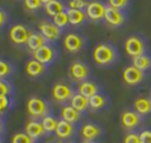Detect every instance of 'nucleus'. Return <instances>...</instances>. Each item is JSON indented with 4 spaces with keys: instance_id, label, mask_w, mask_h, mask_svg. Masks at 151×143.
<instances>
[{
    "instance_id": "obj_38",
    "label": "nucleus",
    "mask_w": 151,
    "mask_h": 143,
    "mask_svg": "<svg viewBox=\"0 0 151 143\" xmlns=\"http://www.w3.org/2000/svg\"><path fill=\"white\" fill-rule=\"evenodd\" d=\"M5 21H6V15L2 10L0 9V27L5 24Z\"/></svg>"
},
{
    "instance_id": "obj_37",
    "label": "nucleus",
    "mask_w": 151,
    "mask_h": 143,
    "mask_svg": "<svg viewBox=\"0 0 151 143\" xmlns=\"http://www.w3.org/2000/svg\"><path fill=\"white\" fill-rule=\"evenodd\" d=\"M8 103H9V101L7 98V96H0V114L7 109Z\"/></svg>"
},
{
    "instance_id": "obj_16",
    "label": "nucleus",
    "mask_w": 151,
    "mask_h": 143,
    "mask_svg": "<svg viewBox=\"0 0 151 143\" xmlns=\"http://www.w3.org/2000/svg\"><path fill=\"white\" fill-rule=\"evenodd\" d=\"M134 111L139 115H147L151 112V100L148 97H138L133 103Z\"/></svg>"
},
{
    "instance_id": "obj_6",
    "label": "nucleus",
    "mask_w": 151,
    "mask_h": 143,
    "mask_svg": "<svg viewBox=\"0 0 151 143\" xmlns=\"http://www.w3.org/2000/svg\"><path fill=\"white\" fill-rule=\"evenodd\" d=\"M104 18L110 26H113V27H118L120 25H122L124 21V16L122 15V12L111 6L106 7Z\"/></svg>"
},
{
    "instance_id": "obj_28",
    "label": "nucleus",
    "mask_w": 151,
    "mask_h": 143,
    "mask_svg": "<svg viewBox=\"0 0 151 143\" xmlns=\"http://www.w3.org/2000/svg\"><path fill=\"white\" fill-rule=\"evenodd\" d=\"M69 23V18H68V14L67 12H60L57 16L53 17V24L56 25L58 28H62V27H66Z\"/></svg>"
},
{
    "instance_id": "obj_2",
    "label": "nucleus",
    "mask_w": 151,
    "mask_h": 143,
    "mask_svg": "<svg viewBox=\"0 0 151 143\" xmlns=\"http://www.w3.org/2000/svg\"><path fill=\"white\" fill-rule=\"evenodd\" d=\"M124 50L132 58L145 54V43L137 36H130L124 43Z\"/></svg>"
},
{
    "instance_id": "obj_41",
    "label": "nucleus",
    "mask_w": 151,
    "mask_h": 143,
    "mask_svg": "<svg viewBox=\"0 0 151 143\" xmlns=\"http://www.w3.org/2000/svg\"><path fill=\"white\" fill-rule=\"evenodd\" d=\"M85 143H94V142H93V141H86Z\"/></svg>"
},
{
    "instance_id": "obj_5",
    "label": "nucleus",
    "mask_w": 151,
    "mask_h": 143,
    "mask_svg": "<svg viewBox=\"0 0 151 143\" xmlns=\"http://www.w3.org/2000/svg\"><path fill=\"white\" fill-rule=\"evenodd\" d=\"M143 72L138 69L137 67L129 66L124 68L122 72V78L123 82L128 85H137L139 83H141L143 80Z\"/></svg>"
},
{
    "instance_id": "obj_14",
    "label": "nucleus",
    "mask_w": 151,
    "mask_h": 143,
    "mask_svg": "<svg viewBox=\"0 0 151 143\" xmlns=\"http://www.w3.org/2000/svg\"><path fill=\"white\" fill-rule=\"evenodd\" d=\"M80 133L86 141H92L101 134V129L93 123H87L81 128Z\"/></svg>"
},
{
    "instance_id": "obj_22",
    "label": "nucleus",
    "mask_w": 151,
    "mask_h": 143,
    "mask_svg": "<svg viewBox=\"0 0 151 143\" xmlns=\"http://www.w3.org/2000/svg\"><path fill=\"white\" fill-rule=\"evenodd\" d=\"M79 94L90 98L93 95L98 94V86L91 82H82L79 85Z\"/></svg>"
},
{
    "instance_id": "obj_7",
    "label": "nucleus",
    "mask_w": 151,
    "mask_h": 143,
    "mask_svg": "<svg viewBox=\"0 0 151 143\" xmlns=\"http://www.w3.org/2000/svg\"><path fill=\"white\" fill-rule=\"evenodd\" d=\"M141 117L137 112H132V111H126L121 114L120 122L121 125L126 130H133L136 129L138 125L140 124Z\"/></svg>"
},
{
    "instance_id": "obj_31",
    "label": "nucleus",
    "mask_w": 151,
    "mask_h": 143,
    "mask_svg": "<svg viewBox=\"0 0 151 143\" xmlns=\"http://www.w3.org/2000/svg\"><path fill=\"white\" fill-rule=\"evenodd\" d=\"M87 2L85 0H70L69 1V7L70 9H79L81 10L82 8H87Z\"/></svg>"
},
{
    "instance_id": "obj_13",
    "label": "nucleus",
    "mask_w": 151,
    "mask_h": 143,
    "mask_svg": "<svg viewBox=\"0 0 151 143\" xmlns=\"http://www.w3.org/2000/svg\"><path fill=\"white\" fill-rule=\"evenodd\" d=\"M55 57V52L51 47H49L47 45H43L42 47L37 49L36 52H33V59H36L41 64H48L50 63Z\"/></svg>"
},
{
    "instance_id": "obj_11",
    "label": "nucleus",
    "mask_w": 151,
    "mask_h": 143,
    "mask_svg": "<svg viewBox=\"0 0 151 143\" xmlns=\"http://www.w3.org/2000/svg\"><path fill=\"white\" fill-rule=\"evenodd\" d=\"M39 30L46 39L49 40H56L60 37V28H58L55 24L50 23H41L39 25Z\"/></svg>"
},
{
    "instance_id": "obj_4",
    "label": "nucleus",
    "mask_w": 151,
    "mask_h": 143,
    "mask_svg": "<svg viewBox=\"0 0 151 143\" xmlns=\"http://www.w3.org/2000/svg\"><path fill=\"white\" fill-rule=\"evenodd\" d=\"M29 35H30V33L22 25H14L10 28L9 31V37L11 39V42L14 44H17V45L27 44Z\"/></svg>"
},
{
    "instance_id": "obj_15",
    "label": "nucleus",
    "mask_w": 151,
    "mask_h": 143,
    "mask_svg": "<svg viewBox=\"0 0 151 143\" xmlns=\"http://www.w3.org/2000/svg\"><path fill=\"white\" fill-rule=\"evenodd\" d=\"M73 131H75V129H73L72 124L65 121V120H61V121H58V125H57V129L55 132H56L58 138L68 139L73 134Z\"/></svg>"
},
{
    "instance_id": "obj_39",
    "label": "nucleus",
    "mask_w": 151,
    "mask_h": 143,
    "mask_svg": "<svg viewBox=\"0 0 151 143\" xmlns=\"http://www.w3.org/2000/svg\"><path fill=\"white\" fill-rule=\"evenodd\" d=\"M41 1H42V4H46V5H47V4H49L52 0H41Z\"/></svg>"
},
{
    "instance_id": "obj_24",
    "label": "nucleus",
    "mask_w": 151,
    "mask_h": 143,
    "mask_svg": "<svg viewBox=\"0 0 151 143\" xmlns=\"http://www.w3.org/2000/svg\"><path fill=\"white\" fill-rule=\"evenodd\" d=\"M132 64L133 66L137 67L138 69L140 71H146L148 69L151 65V59L147 55H140V56H137V57H133L132 58Z\"/></svg>"
},
{
    "instance_id": "obj_17",
    "label": "nucleus",
    "mask_w": 151,
    "mask_h": 143,
    "mask_svg": "<svg viewBox=\"0 0 151 143\" xmlns=\"http://www.w3.org/2000/svg\"><path fill=\"white\" fill-rule=\"evenodd\" d=\"M26 133L28 134L30 138L37 139L40 138L45 133V129L42 126V123H39L37 121H30L26 125Z\"/></svg>"
},
{
    "instance_id": "obj_26",
    "label": "nucleus",
    "mask_w": 151,
    "mask_h": 143,
    "mask_svg": "<svg viewBox=\"0 0 151 143\" xmlns=\"http://www.w3.org/2000/svg\"><path fill=\"white\" fill-rule=\"evenodd\" d=\"M106 104V98L100 94H96L89 98V106L93 110H99Z\"/></svg>"
},
{
    "instance_id": "obj_42",
    "label": "nucleus",
    "mask_w": 151,
    "mask_h": 143,
    "mask_svg": "<svg viewBox=\"0 0 151 143\" xmlns=\"http://www.w3.org/2000/svg\"><path fill=\"white\" fill-rule=\"evenodd\" d=\"M1 128H2V123L0 122V130H1Z\"/></svg>"
},
{
    "instance_id": "obj_30",
    "label": "nucleus",
    "mask_w": 151,
    "mask_h": 143,
    "mask_svg": "<svg viewBox=\"0 0 151 143\" xmlns=\"http://www.w3.org/2000/svg\"><path fill=\"white\" fill-rule=\"evenodd\" d=\"M42 5L41 0H24V6L29 10H36Z\"/></svg>"
},
{
    "instance_id": "obj_1",
    "label": "nucleus",
    "mask_w": 151,
    "mask_h": 143,
    "mask_svg": "<svg viewBox=\"0 0 151 143\" xmlns=\"http://www.w3.org/2000/svg\"><path fill=\"white\" fill-rule=\"evenodd\" d=\"M92 56H93V61L98 65L104 66L114 62V59L117 57V53L114 50V48L108 44H99L94 47Z\"/></svg>"
},
{
    "instance_id": "obj_10",
    "label": "nucleus",
    "mask_w": 151,
    "mask_h": 143,
    "mask_svg": "<svg viewBox=\"0 0 151 143\" xmlns=\"http://www.w3.org/2000/svg\"><path fill=\"white\" fill-rule=\"evenodd\" d=\"M82 45H83V40L77 34H68L63 39V46L70 53H76L80 50Z\"/></svg>"
},
{
    "instance_id": "obj_19",
    "label": "nucleus",
    "mask_w": 151,
    "mask_h": 143,
    "mask_svg": "<svg viewBox=\"0 0 151 143\" xmlns=\"http://www.w3.org/2000/svg\"><path fill=\"white\" fill-rule=\"evenodd\" d=\"M71 106L78 112H83L89 106V98H87L81 94H76L71 98Z\"/></svg>"
},
{
    "instance_id": "obj_34",
    "label": "nucleus",
    "mask_w": 151,
    "mask_h": 143,
    "mask_svg": "<svg viewBox=\"0 0 151 143\" xmlns=\"http://www.w3.org/2000/svg\"><path fill=\"white\" fill-rule=\"evenodd\" d=\"M109 1V5L116 8V9H122L124 8L128 4V0H108Z\"/></svg>"
},
{
    "instance_id": "obj_33",
    "label": "nucleus",
    "mask_w": 151,
    "mask_h": 143,
    "mask_svg": "<svg viewBox=\"0 0 151 143\" xmlns=\"http://www.w3.org/2000/svg\"><path fill=\"white\" fill-rule=\"evenodd\" d=\"M10 72H11V67L9 64L5 61H0V77L8 75Z\"/></svg>"
},
{
    "instance_id": "obj_20",
    "label": "nucleus",
    "mask_w": 151,
    "mask_h": 143,
    "mask_svg": "<svg viewBox=\"0 0 151 143\" xmlns=\"http://www.w3.org/2000/svg\"><path fill=\"white\" fill-rule=\"evenodd\" d=\"M61 117L62 120L72 124L80 119V112H78L76 109H73L71 105L70 106H65L61 110Z\"/></svg>"
},
{
    "instance_id": "obj_29",
    "label": "nucleus",
    "mask_w": 151,
    "mask_h": 143,
    "mask_svg": "<svg viewBox=\"0 0 151 143\" xmlns=\"http://www.w3.org/2000/svg\"><path fill=\"white\" fill-rule=\"evenodd\" d=\"M33 140L30 136H29L27 133H24V132H19V133H16L12 136V140H11V143H32Z\"/></svg>"
},
{
    "instance_id": "obj_35",
    "label": "nucleus",
    "mask_w": 151,
    "mask_h": 143,
    "mask_svg": "<svg viewBox=\"0 0 151 143\" xmlns=\"http://www.w3.org/2000/svg\"><path fill=\"white\" fill-rule=\"evenodd\" d=\"M140 143H151V131L150 130H145L139 134Z\"/></svg>"
},
{
    "instance_id": "obj_8",
    "label": "nucleus",
    "mask_w": 151,
    "mask_h": 143,
    "mask_svg": "<svg viewBox=\"0 0 151 143\" xmlns=\"http://www.w3.org/2000/svg\"><path fill=\"white\" fill-rule=\"evenodd\" d=\"M72 90L66 84H56L52 88V97L57 102H66L72 98Z\"/></svg>"
},
{
    "instance_id": "obj_23",
    "label": "nucleus",
    "mask_w": 151,
    "mask_h": 143,
    "mask_svg": "<svg viewBox=\"0 0 151 143\" xmlns=\"http://www.w3.org/2000/svg\"><path fill=\"white\" fill-rule=\"evenodd\" d=\"M69 23L71 25H80L86 19V14L82 10L79 9H69L67 11Z\"/></svg>"
},
{
    "instance_id": "obj_27",
    "label": "nucleus",
    "mask_w": 151,
    "mask_h": 143,
    "mask_svg": "<svg viewBox=\"0 0 151 143\" xmlns=\"http://www.w3.org/2000/svg\"><path fill=\"white\" fill-rule=\"evenodd\" d=\"M58 121L52 116H45L42 120V126L46 132H53L56 131Z\"/></svg>"
},
{
    "instance_id": "obj_18",
    "label": "nucleus",
    "mask_w": 151,
    "mask_h": 143,
    "mask_svg": "<svg viewBox=\"0 0 151 143\" xmlns=\"http://www.w3.org/2000/svg\"><path fill=\"white\" fill-rule=\"evenodd\" d=\"M45 44H46V38L41 34L30 33L28 42H27V46L29 47V49H31L32 52H36L37 49L42 47Z\"/></svg>"
},
{
    "instance_id": "obj_12",
    "label": "nucleus",
    "mask_w": 151,
    "mask_h": 143,
    "mask_svg": "<svg viewBox=\"0 0 151 143\" xmlns=\"http://www.w3.org/2000/svg\"><path fill=\"white\" fill-rule=\"evenodd\" d=\"M104 11H106V7L101 2H97V1L88 4L86 8V15L92 20H99L104 18Z\"/></svg>"
},
{
    "instance_id": "obj_36",
    "label": "nucleus",
    "mask_w": 151,
    "mask_h": 143,
    "mask_svg": "<svg viewBox=\"0 0 151 143\" xmlns=\"http://www.w3.org/2000/svg\"><path fill=\"white\" fill-rule=\"evenodd\" d=\"M10 93V86L4 81H0V96H7Z\"/></svg>"
},
{
    "instance_id": "obj_40",
    "label": "nucleus",
    "mask_w": 151,
    "mask_h": 143,
    "mask_svg": "<svg viewBox=\"0 0 151 143\" xmlns=\"http://www.w3.org/2000/svg\"><path fill=\"white\" fill-rule=\"evenodd\" d=\"M48 143H61L60 141H50V142H48Z\"/></svg>"
},
{
    "instance_id": "obj_9",
    "label": "nucleus",
    "mask_w": 151,
    "mask_h": 143,
    "mask_svg": "<svg viewBox=\"0 0 151 143\" xmlns=\"http://www.w3.org/2000/svg\"><path fill=\"white\" fill-rule=\"evenodd\" d=\"M69 75L76 81H83L89 75V68L81 62H73L69 68Z\"/></svg>"
},
{
    "instance_id": "obj_25",
    "label": "nucleus",
    "mask_w": 151,
    "mask_h": 143,
    "mask_svg": "<svg viewBox=\"0 0 151 143\" xmlns=\"http://www.w3.org/2000/svg\"><path fill=\"white\" fill-rule=\"evenodd\" d=\"M46 11H47V14L49 16H51V17H55L57 16L58 14H60V12H63V5H62L60 1H58V0H52L50 1L49 4L46 5Z\"/></svg>"
},
{
    "instance_id": "obj_32",
    "label": "nucleus",
    "mask_w": 151,
    "mask_h": 143,
    "mask_svg": "<svg viewBox=\"0 0 151 143\" xmlns=\"http://www.w3.org/2000/svg\"><path fill=\"white\" fill-rule=\"evenodd\" d=\"M123 143H140V139H139V134L130 132L124 135L123 138Z\"/></svg>"
},
{
    "instance_id": "obj_3",
    "label": "nucleus",
    "mask_w": 151,
    "mask_h": 143,
    "mask_svg": "<svg viewBox=\"0 0 151 143\" xmlns=\"http://www.w3.org/2000/svg\"><path fill=\"white\" fill-rule=\"evenodd\" d=\"M27 111L33 117L43 116L47 112V104L39 97H31L27 103Z\"/></svg>"
},
{
    "instance_id": "obj_21",
    "label": "nucleus",
    "mask_w": 151,
    "mask_h": 143,
    "mask_svg": "<svg viewBox=\"0 0 151 143\" xmlns=\"http://www.w3.org/2000/svg\"><path fill=\"white\" fill-rule=\"evenodd\" d=\"M26 72L29 76H38L45 72V65L36 59H31L26 65Z\"/></svg>"
}]
</instances>
